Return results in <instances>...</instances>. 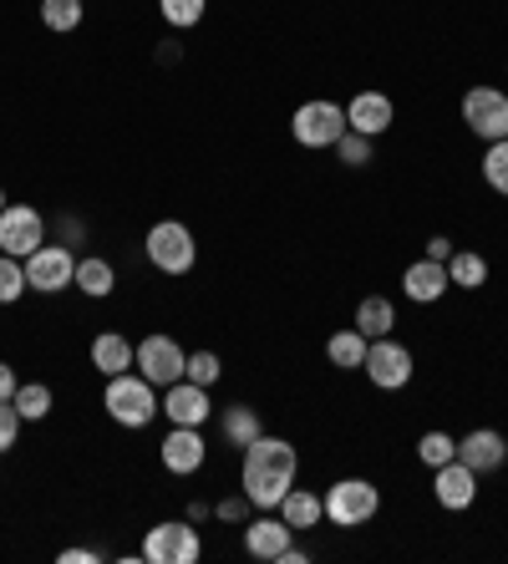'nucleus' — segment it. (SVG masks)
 Listing matches in <instances>:
<instances>
[{
  "label": "nucleus",
  "instance_id": "obj_1",
  "mask_svg": "<svg viewBox=\"0 0 508 564\" xmlns=\"http://www.w3.org/2000/svg\"><path fill=\"white\" fill-rule=\"evenodd\" d=\"M295 478H300V453H295V443H285V437L260 433L245 453H239V494H245L255 509L274 513L280 499L295 488Z\"/></svg>",
  "mask_w": 508,
  "mask_h": 564
},
{
  "label": "nucleus",
  "instance_id": "obj_2",
  "mask_svg": "<svg viewBox=\"0 0 508 564\" xmlns=\"http://www.w3.org/2000/svg\"><path fill=\"white\" fill-rule=\"evenodd\" d=\"M102 408L107 417L118 422V427H148L153 417H163V397H158V387L143 377V371H118V377H107V392H102Z\"/></svg>",
  "mask_w": 508,
  "mask_h": 564
},
{
  "label": "nucleus",
  "instance_id": "obj_3",
  "mask_svg": "<svg viewBox=\"0 0 508 564\" xmlns=\"http://www.w3.org/2000/svg\"><path fill=\"white\" fill-rule=\"evenodd\" d=\"M143 254H148V264H153L158 275H169V280L188 275V270H194V260H198L194 229H188V224H179V219H158L153 229H148V239H143Z\"/></svg>",
  "mask_w": 508,
  "mask_h": 564
},
{
  "label": "nucleus",
  "instance_id": "obj_4",
  "mask_svg": "<svg viewBox=\"0 0 508 564\" xmlns=\"http://www.w3.org/2000/svg\"><path fill=\"white\" fill-rule=\"evenodd\" d=\"M381 513V488L366 478H341L326 488V519L336 529H361Z\"/></svg>",
  "mask_w": 508,
  "mask_h": 564
},
{
  "label": "nucleus",
  "instance_id": "obj_5",
  "mask_svg": "<svg viewBox=\"0 0 508 564\" xmlns=\"http://www.w3.org/2000/svg\"><path fill=\"white\" fill-rule=\"evenodd\" d=\"M204 554V539L188 519H169V524H153L143 534V560L148 564H194Z\"/></svg>",
  "mask_w": 508,
  "mask_h": 564
},
{
  "label": "nucleus",
  "instance_id": "obj_6",
  "mask_svg": "<svg viewBox=\"0 0 508 564\" xmlns=\"http://www.w3.org/2000/svg\"><path fill=\"white\" fill-rule=\"evenodd\" d=\"M290 132H295L300 148H336V138L346 132V107H341V102H326V97H315V102H300L295 118H290Z\"/></svg>",
  "mask_w": 508,
  "mask_h": 564
},
{
  "label": "nucleus",
  "instance_id": "obj_7",
  "mask_svg": "<svg viewBox=\"0 0 508 564\" xmlns=\"http://www.w3.org/2000/svg\"><path fill=\"white\" fill-rule=\"evenodd\" d=\"M132 367L143 371V377L153 381L158 392H163V387L183 381V367H188V351H183V346L173 341V336L153 330V336H143V341H138V351H132Z\"/></svg>",
  "mask_w": 508,
  "mask_h": 564
},
{
  "label": "nucleus",
  "instance_id": "obj_8",
  "mask_svg": "<svg viewBox=\"0 0 508 564\" xmlns=\"http://www.w3.org/2000/svg\"><path fill=\"white\" fill-rule=\"evenodd\" d=\"M463 122H468V132L483 138V143L508 138V93L504 87H468L463 93Z\"/></svg>",
  "mask_w": 508,
  "mask_h": 564
},
{
  "label": "nucleus",
  "instance_id": "obj_9",
  "mask_svg": "<svg viewBox=\"0 0 508 564\" xmlns=\"http://www.w3.org/2000/svg\"><path fill=\"white\" fill-rule=\"evenodd\" d=\"M361 371L371 377V387H377V392H402L407 381H412V371H418V361H412V351H407L402 341L381 336V341L366 346Z\"/></svg>",
  "mask_w": 508,
  "mask_h": 564
},
{
  "label": "nucleus",
  "instance_id": "obj_10",
  "mask_svg": "<svg viewBox=\"0 0 508 564\" xmlns=\"http://www.w3.org/2000/svg\"><path fill=\"white\" fill-rule=\"evenodd\" d=\"M72 280H77V250L52 239L36 254H26V285L36 295H62V290H72Z\"/></svg>",
  "mask_w": 508,
  "mask_h": 564
},
{
  "label": "nucleus",
  "instance_id": "obj_11",
  "mask_svg": "<svg viewBox=\"0 0 508 564\" xmlns=\"http://www.w3.org/2000/svg\"><path fill=\"white\" fill-rule=\"evenodd\" d=\"M41 245H46V219H41V209H31V204H6V214H0V254L26 260Z\"/></svg>",
  "mask_w": 508,
  "mask_h": 564
},
{
  "label": "nucleus",
  "instance_id": "obj_12",
  "mask_svg": "<svg viewBox=\"0 0 508 564\" xmlns=\"http://www.w3.org/2000/svg\"><path fill=\"white\" fill-rule=\"evenodd\" d=\"M163 417L169 427H204L214 417V402H209V387H198V381H173L163 387Z\"/></svg>",
  "mask_w": 508,
  "mask_h": 564
},
{
  "label": "nucleus",
  "instance_id": "obj_13",
  "mask_svg": "<svg viewBox=\"0 0 508 564\" xmlns=\"http://www.w3.org/2000/svg\"><path fill=\"white\" fill-rule=\"evenodd\" d=\"M158 458H163V468L173 478H194L204 468V458H209V443H204L198 427H169V437L158 443Z\"/></svg>",
  "mask_w": 508,
  "mask_h": 564
},
{
  "label": "nucleus",
  "instance_id": "obj_14",
  "mask_svg": "<svg viewBox=\"0 0 508 564\" xmlns=\"http://www.w3.org/2000/svg\"><path fill=\"white\" fill-rule=\"evenodd\" d=\"M432 499L443 503L447 513H463L473 509V499H478V473L468 468V463H443V468H432Z\"/></svg>",
  "mask_w": 508,
  "mask_h": 564
},
{
  "label": "nucleus",
  "instance_id": "obj_15",
  "mask_svg": "<svg viewBox=\"0 0 508 564\" xmlns=\"http://www.w3.org/2000/svg\"><path fill=\"white\" fill-rule=\"evenodd\" d=\"M290 544H295V529L285 524V519H249L245 524V554L249 560H270V564H280L290 554Z\"/></svg>",
  "mask_w": 508,
  "mask_h": 564
},
{
  "label": "nucleus",
  "instance_id": "obj_16",
  "mask_svg": "<svg viewBox=\"0 0 508 564\" xmlns=\"http://www.w3.org/2000/svg\"><path fill=\"white\" fill-rule=\"evenodd\" d=\"M504 458H508V443H504L498 427H473L468 437H457V463H468L478 478L483 473H498Z\"/></svg>",
  "mask_w": 508,
  "mask_h": 564
},
{
  "label": "nucleus",
  "instance_id": "obj_17",
  "mask_svg": "<svg viewBox=\"0 0 508 564\" xmlns=\"http://www.w3.org/2000/svg\"><path fill=\"white\" fill-rule=\"evenodd\" d=\"M447 290H453V280H447V264L428 260V254H422L418 264H407V270H402V295L412 305H437Z\"/></svg>",
  "mask_w": 508,
  "mask_h": 564
},
{
  "label": "nucleus",
  "instance_id": "obj_18",
  "mask_svg": "<svg viewBox=\"0 0 508 564\" xmlns=\"http://www.w3.org/2000/svg\"><path fill=\"white\" fill-rule=\"evenodd\" d=\"M391 122H397V107H391L387 93H356L352 102H346V128H352V132L381 138Z\"/></svg>",
  "mask_w": 508,
  "mask_h": 564
},
{
  "label": "nucleus",
  "instance_id": "obj_19",
  "mask_svg": "<svg viewBox=\"0 0 508 564\" xmlns=\"http://www.w3.org/2000/svg\"><path fill=\"white\" fill-rule=\"evenodd\" d=\"M72 290H82V295H91V301H107V295L118 290V270H112V260H102V254H82Z\"/></svg>",
  "mask_w": 508,
  "mask_h": 564
},
{
  "label": "nucleus",
  "instance_id": "obj_20",
  "mask_svg": "<svg viewBox=\"0 0 508 564\" xmlns=\"http://www.w3.org/2000/svg\"><path fill=\"white\" fill-rule=\"evenodd\" d=\"M132 351H138V346H132L122 330H102V336L91 341V367L102 371V377H118V371H132Z\"/></svg>",
  "mask_w": 508,
  "mask_h": 564
},
{
  "label": "nucleus",
  "instance_id": "obj_21",
  "mask_svg": "<svg viewBox=\"0 0 508 564\" xmlns=\"http://www.w3.org/2000/svg\"><path fill=\"white\" fill-rule=\"evenodd\" d=\"M274 513H280L290 529H315L321 519H326V499H321V494H311V488H290Z\"/></svg>",
  "mask_w": 508,
  "mask_h": 564
},
{
  "label": "nucleus",
  "instance_id": "obj_22",
  "mask_svg": "<svg viewBox=\"0 0 508 564\" xmlns=\"http://www.w3.org/2000/svg\"><path fill=\"white\" fill-rule=\"evenodd\" d=\"M391 326H397V305H391L387 295H366V301L356 305V330H361L366 341L391 336Z\"/></svg>",
  "mask_w": 508,
  "mask_h": 564
},
{
  "label": "nucleus",
  "instance_id": "obj_23",
  "mask_svg": "<svg viewBox=\"0 0 508 564\" xmlns=\"http://www.w3.org/2000/svg\"><path fill=\"white\" fill-rule=\"evenodd\" d=\"M260 433H264V427H260V412H255V408H245V402H239V408H224L219 437H224L229 447H239V453H245V447L255 443Z\"/></svg>",
  "mask_w": 508,
  "mask_h": 564
},
{
  "label": "nucleus",
  "instance_id": "obj_24",
  "mask_svg": "<svg viewBox=\"0 0 508 564\" xmlns=\"http://www.w3.org/2000/svg\"><path fill=\"white\" fill-rule=\"evenodd\" d=\"M366 346H371V341H366L361 330H356V326H346V330H336V336H331V341H326V361H331V367H336V371H361V361H366Z\"/></svg>",
  "mask_w": 508,
  "mask_h": 564
},
{
  "label": "nucleus",
  "instance_id": "obj_25",
  "mask_svg": "<svg viewBox=\"0 0 508 564\" xmlns=\"http://www.w3.org/2000/svg\"><path fill=\"white\" fill-rule=\"evenodd\" d=\"M11 402H15V412H21V422H46L52 408H56V397H52L46 381H21Z\"/></svg>",
  "mask_w": 508,
  "mask_h": 564
},
{
  "label": "nucleus",
  "instance_id": "obj_26",
  "mask_svg": "<svg viewBox=\"0 0 508 564\" xmlns=\"http://www.w3.org/2000/svg\"><path fill=\"white\" fill-rule=\"evenodd\" d=\"M447 280H453L457 290H483L488 285V260L473 250H453V260H447Z\"/></svg>",
  "mask_w": 508,
  "mask_h": 564
},
{
  "label": "nucleus",
  "instance_id": "obj_27",
  "mask_svg": "<svg viewBox=\"0 0 508 564\" xmlns=\"http://www.w3.org/2000/svg\"><path fill=\"white\" fill-rule=\"evenodd\" d=\"M82 15H87V6H82V0H41V26L56 31V36L77 31Z\"/></svg>",
  "mask_w": 508,
  "mask_h": 564
},
{
  "label": "nucleus",
  "instance_id": "obj_28",
  "mask_svg": "<svg viewBox=\"0 0 508 564\" xmlns=\"http://www.w3.org/2000/svg\"><path fill=\"white\" fill-rule=\"evenodd\" d=\"M204 11H209V0H158V15H163L173 31L198 26V21H204Z\"/></svg>",
  "mask_w": 508,
  "mask_h": 564
},
{
  "label": "nucleus",
  "instance_id": "obj_29",
  "mask_svg": "<svg viewBox=\"0 0 508 564\" xmlns=\"http://www.w3.org/2000/svg\"><path fill=\"white\" fill-rule=\"evenodd\" d=\"M26 260H15V254H0V305H15L26 295Z\"/></svg>",
  "mask_w": 508,
  "mask_h": 564
},
{
  "label": "nucleus",
  "instance_id": "obj_30",
  "mask_svg": "<svg viewBox=\"0 0 508 564\" xmlns=\"http://www.w3.org/2000/svg\"><path fill=\"white\" fill-rule=\"evenodd\" d=\"M483 184L508 198V138L488 143V153H483Z\"/></svg>",
  "mask_w": 508,
  "mask_h": 564
},
{
  "label": "nucleus",
  "instance_id": "obj_31",
  "mask_svg": "<svg viewBox=\"0 0 508 564\" xmlns=\"http://www.w3.org/2000/svg\"><path fill=\"white\" fill-rule=\"evenodd\" d=\"M371 143H377V138H366V132H341L336 138V158L341 163H346V169H366V163H371Z\"/></svg>",
  "mask_w": 508,
  "mask_h": 564
},
{
  "label": "nucleus",
  "instance_id": "obj_32",
  "mask_svg": "<svg viewBox=\"0 0 508 564\" xmlns=\"http://www.w3.org/2000/svg\"><path fill=\"white\" fill-rule=\"evenodd\" d=\"M418 458L428 463V468H443V463L457 458V437H447V433H422V437H418Z\"/></svg>",
  "mask_w": 508,
  "mask_h": 564
},
{
  "label": "nucleus",
  "instance_id": "obj_33",
  "mask_svg": "<svg viewBox=\"0 0 508 564\" xmlns=\"http://www.w3.org/2000/svg\"><path fill=\"white\" fill-rule=\"evenodd\" d=\"M183 377L198 381V387H214V381L224 377V361L214 351H188V367H183Z\"/></svg>",
  "mask_w": 508,
  "mask_h": 564
},
{
  "label": "nucleus",
  "instance_id": "obj_34",
  "mask_svg": "<svg viewBox=\"0 0 508 564\" xmlns=\"http://www.w3.org/2000/svg\"><path fill=\"white\" fill-rule=\"evenodd\" d=\"M52 239H56V245H66V250H77V245H87V224H82L77 214H56V219H52Z\"/></svg>",
  "mask_w": 508,
  "mask_h": 564
},
{
  "label": "nucleus",
  "instance_id": "obj_35",
  "mask_svg": "<svg viewBox=\"0 0 508 564\" xmlns=\"http://www.w3.org/2000/svg\"><path fill=\"white\" fill-rule=\"evenodd\" d=\"M214 519H224V524H239V529H245L249 519H255V503H249L245 494H235V499H219V503H214Z\"/></svg>",
  "mask_w": 508,
  "mask_h": 564
},
{
  "label": "nucleus",
  "instance_id": "obj_36",
  "mask_svg": "<svg viewBox=\"0 0 508 564\" xmlns=\"http://www.w3.org/2000/svg\"><path fill=\"white\" fill-rule=\"evenodd\" d=\"M21 412H15V402H0V453H11L15 443H21Z\"/></svg>",
  "mask_w": 508,
  "mask_h": 564
},
{
  "label": "nucleus",
  "instance_id": "obj_37",
  "mask_svg": "<svg viewBox=\"0 0 508 564\" xmlns=\"http://www.w3.org/2000/svg\"><path fill=\"white\" fill-rule=\"evenodd\" d=\"M453 250H457V245H453L447 235H432V239H428V260H437V264L453 260Z\"/></svg>",
  "mask_w": 508,
  "mask_h": 564
},
{
  "label": "nucleus",
  "instance_id": "obj_38",
  "mask_svg": "<svg viewBox=\"0 0 508 564\" xmlns=\"http://www.w3.org/2000/svg\"><path fill=\"white\" fill-rule=\"evenodd\" d=\"M15 387H21V377H15V367H11V361H0V402H11V397H15Z\"/></svg>",
  "mask_w": 508,
  "mask_h": 564
},
{
  "label": "nucleus",
  "instance_id": "obj_39",
  "mask_svg": "<svg viewBox=\"0 0 508 564\" xmlns=\"http://www.w3.org/2000/svg\"><path fill=\"white\" fill-rule=\"evenodd\" d=\"M97 550H62V564H91Z\"/></svg>",
  "mask_w": 508,
  "mask_h": 564
},
{
  "label": "nucleus",
  "instance_id": "obj_40",
  "mask_svg": "<svg viewBox=\"0 0 508 564\" xmlns=\"http://www.w3.org/2000/svg\"><path fill=\"white\" fill-rule=\"evenodd\" d=\"M209 513H214V503H188V524H204Z\"/></svg>",
  "mask_w": 508,
  "mask_h": 564
},
{
  "label": "nucleus",
  "instance_id": "obj_41",
  "mask_svg": "<svg viewBox=\"0 0 508 564\" xmlns=\"http://www.w3.org/2000/svg\"><path fill=\"white\" fill-rule=\"evenodd\" d=\"M0 214H6V188H0Z\"/></svg>",
  "mask_w": 508,
  "mask_h": 564
}]
</instances>
